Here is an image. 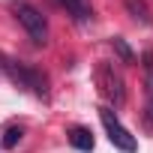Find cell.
<instances>
[{"label":"cell","mask_w":153,"mask_h":153,"mask_svg":"<svg viewBox=\"0 0 153 153\" xmlns=\"http://www.w3.org/2000/svg\"><path fill=\"white\" fill-rule=\"evenodd\" d=\"M0 69L6 72V78L12 84L30 90L33 96H39V99L48 96V78H45V72H39V69H33V66H27V63H21L15 57H3V54H0Z\"/></svg>","instance_id":"cell-1"},{"label":"cell","mask_w":153,"mask_h":153,"mask_svg":"<svg viewBox=\"0 0 153 153\" xmlns=\"http://www.w3.org/2000/svg\"><path fill=\"white\" fill-rule=\"evenodd\" d=\"M93 78H96V90L99 96L108 102V108H120L126 102V87H123V75L114 69V63H96V72H93Z\"/></svg>","instance_id":"cell-2"},{"label":"cell","mask_w":153,"mask_h":153,"mask_svg":"<svg viewBox=\"0 0 153 153\" xmlns=\"http://www.w3.org/2000/svg\"><path fill=\"white\" fill-rule=\"evenodd\" d=\"M9 9H12V15L18 18V24L27 30V36L36 45H45L48 42V21H45V15L33 3H27V0H15V3H9Z\"/></svg>","instance_id":"cell-3"},{"label":"cell","mask_w":153,"mask_h":153,"mask_svg":"<svg viewBox=\"0 0 153 153\" xmlns=\"http://www.w3.org/2000/svg\"><path fill=\"white\" fill-rule=\"evenodd\" d=\"M99 120H102V126H105V132H108V141H111L117 150H123V153H135V150H138L135 135L117 120V111H114V108L102 105V108H99Z\"/></svg>","instance_id":"cell-4"},{"label":"cell","mask_w":153,"mask_h":153,"mask_svg":"<svg viewBox=\"0 0 153 153\" xmlns=\"http://www.w3.org/2000/svg\"><path fill=\"white\" fill-rule=\"evenodd\" d=\"M144 66V126L153 132V51L141 54Z\"/></svg>","instance_id":"cell-5"},{"label":"cell","mask_w":153,"mask_h":153,"mask_svg":"<svg viewBox=\"0 0 153 153\" xmlns=\"http://www.w3.org/2000/svg\"><path fill=\"white\" fill-rule=\"evenodd\" d=\"M57 3H60L75 21H78V24H87V21L93 18V9H90L87 0H57Z\"/></svg>","instance_id":"cell-6"},{"label":"cell","mask_w":153,"mask_h":153,"mask_svg":"<svg viewBox=\"0 0 153 153\" xmlns=\"http://www.w3.org/2000/svg\"><path fill=\"white\" fill-rule=\"evenodd\" d=\"M66 135H69V144H72L75 150H84V153H90L93 144H96V141H93V132H90L87 126H72Z\"/></svg>","instance_id":"cell-7"},{"label":"cell","mask_w":153,"mask_h":153,"mask_svg":"<svg viewBox=\"0 0 153 153\" xmlns=\"http://www.w3.org/2000/svg\"><path fill=\"white\" fill-rule=\"evenodd\" d=\"M126 9H129V15H132L135 21H141V24H153L150 9H147V3H144V0H126Z\"/></svg>","instance_id":"cell-8"},{"label":"cell","mask_w":153,"mask_h":153,"mask_svg":"<svg viewBox=\"0 0 153 153\" xmlns=\"http://www.w3.org/2000/svg\"><path fill=\"white\" fill-rule=\"evenodd\" d=\"M111 45H114V51H117V57H120L123 63H135V54H132V48L126 45V39L114 36V39H111Z\"/></svg>","instance_id":"cell-9"},{"label":"cell","mask_w":153,"mask_h":153,"mask_svg":"<svg viewBox=\"0 0 153 153\" xmlns=\"http://www.w3.org/2000/svg\"><path fill=\"white\" fill-rule=\"evenodd\" d=\"M21 138H24V129H21V126H9V129H6V138H3V147H9V150H12Z\"/></svg>","instance_id":"cell-10"}]
</instances>
